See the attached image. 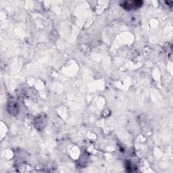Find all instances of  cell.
<instances>
[{
	"instance_id": "1",
	"label": "cell",
	"mask_w": 173,
	"mask_h": 173,
	"mask_svg": "<svg viewBox=\"0 0 173 173\" xmlns=\"http://www.w3.org/2000/svg\"><path fill=\"white\" fill-rule=\"evenodd\" d=\"M142 2L140 1H136V2H125L123 4V7H125L126 9H136L137 7H139L141 6Z\"/></svg>"
}]
</instances>
